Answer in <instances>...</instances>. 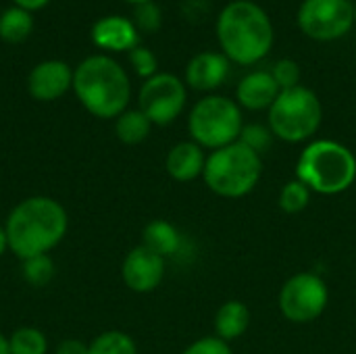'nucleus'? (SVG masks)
<instances>
[{
    "instance_id": "nucleus-1",
    "label": "nucleus",
    "mask_w": 356,
    "mask_h": 354,
    "mask_svg": "<svg viewBox=\"0 0 356 354\" xmlns=\"http://www.w3.org/2000/svg\"><path fill=\"white\" fill-rule=\"evenodd\" d=\"M221 52L229 63L250 67L263 61L275 42V27L269 13L252 0H232L215 23Z\"/></svg>"
},
{
    "instance_id": "nucleus-2",
    "label": "nucleus",
    "mask_w": 356,
    "mask_h": 354,
    "mask_svg": "<svg viewBox=\"0 0 356 354\" xmlns=\"http://www.w3.org/2000/svg\"><path fill=\"white\" fill-rule=\"evenodd\" d=\"M69 227L67 211L48 196H31L21 200L6 219L8 248L19 259L48 255L60 244Z\"/></svg>"
},
{
    "instance_id": "nucleus-3",
    "label": "nucleus",
    "mask_w": 356,
    "mask_h": 354,
    "mask_svg": "<svg viewBox=\"0 0 356 354\" xmlns=\"http://www.w3.org/2000/svg\"><path fill=\"white\" fill-rule=\"evenodd\" d=\"M73 90L83 108L98 119H117L127 111L131 81L125 69L106 54L81 61L73 71Z\"/></svg>"
},
{
    "instance_id": "nucleus-4",
    "label": "nucleus",
    "mask_w": 356,
    "mask_h": 354,
    "mask_svg": "<svg viewBox=\"0 0 356 354\" xmlns=\"http://www.w3.org/2000/svg\"><path fill=\"white\" fill-rule=\"evenodd\" d=\"M296 179L315 194H342L355 184L356 156L336 140H315L298 156Z\"/></svg>"
},
{
    "instance_id": "nucleus-5",
    "label": "nucleus",
    "mask_w": 356,
    "mask_h": 354,
    "mask_svg": "<svg viewBox=\"0 0 356 354\" xmlns=\"http://www.w3.org/2000/svg\"><path fill=\"white\" fill-rule=\"evenodd\" d=\"M263 173L261 154L246 148L242 142H234L207 156L204 184L221 198H242L250 194Z\"/></svg>"
},
{
    "instance_id": "nucleus-6",
    "label": "nucleus",
    "mask_w": 356,
    "mask_h": 354,
    "mask_svg": "<svg viewBox=\"0 0 356 354\" xmlns=\"http://www.w3.org/2000/svg\"><path fill=\"white\" fill-rule=\"evenodd\" d=\"M267 113L271 134L277 140L290 144L311 140L323 121V104L319 96L307 86L282 90Z\"/></svg>"
},
{
    "instance_id": "nucleus-7",
    "label": "nucleus",
    "mask_w": 356,
    "mask_h": 354,
    "mask_svg": "<svg viewBox=\"0 0 356 354\" xmlns=\"http://www.w3.org/2000/svg\"><path fill=\"white\" fill-rule=\"evenodd\" d=\"M244 117L240 104L221 94H207L200 98L188 117V131L192 142L202 148L219 150L240 140Z\"/></svg>"
},
{
    "instance_id": "nucleus-8",
    "label": "nucleus",
    "mask_w": 356,
    "mask_h": 354,
    "mask_svg": "<svg viewBox=\"0 0 356 354\" xmlns=\"http://www.w3.org/2000/svg\"><path fill=\"white\" fill-rule=\"evenodd\" d=\"M296 23L307 38L334 42L355 27V4L350 0H302Z\"/></svg>"
},
{
    "instance_id": "nucleus-9",
    "label": "nucleus",
    "mask_w": 356,
    "mask_h": 354,
    "mask_svg": "<svg viewBox=\"0 0 356 354\" xmlns=\"http://www.w3.org/2000/svg\"><path fill=\"white\" fill-rule=\"evenodd\" d=\"M330 292L317 273H296L280 290V311L292 323H311L327 309Z\"/></svg>"
},
{
    "instance_id": "nucleus-10",
    "label": "nucleus",
    "mask_w": 356,
    "mask_h": 354,
    "mask_svg": "<svg viewBox=\"0 0 356 354\" xmlns=\"http://www.w3.org/2000/svg\"><path fill=\"white\" fill-rule=\"evenodd\" d=\"M188 90L186 81H181L173 73H156L146 79L140 88V111L150 119L152 125H169L173 123L186 108Z\"/></svg>"
},
{
    "instance_id": "nucleus-11",
    "label": "nucleus",
    "mask_w": 356,
    "mask_h": 354,
    "mask_svg": "<svg viewBox=\"0 0 356 354\" xmlns=\"http://www.w3.org/2000/svg\"><path fill=\"white\" fill-rule=\"evenodd\" d=\"M121 275L131 292L148 294L156 290L165 277V259L140 244L127 252L121 267Z\"/></svg>"
},
{
    "instance_id": "nucleus-12",
    "label": "nucleus",
    "mask_w": 356,
    "mask_h": 354,
    "mask_svg": "<svg viewBox=\"0 0 356 354\" xmlns=\"http://www.w3.org/2000/svg\"><path fill=\"white\" fill-rule=\"evenodd\" d=\"M69 88H73V71L63 61H42L27 77L29 94L42 102L58 100Z\"/></svg>"
},
{
    "instance_id": "nucleus-13",
    "label": "nucleus",
    "mask_w": 356,
    "mask_h": 354,
    "mask_svg": "<svg viewBox=\"0 0 356 354\" xmlns=\"http://www.w3.org/2000/svg\"><path fill=\"white\" fill-rule=\"evenodd\" d=\"M229 65L232 63L223 52H198L186 65V86L196 92H213L227 79L232 69Z\"/></svg>"
},
{
    "instance_id": "nucleus-14",
    "label": "nucleus",
    "mask_w": 356,
    "mask_h": 354,
    "mask_svg": "<svg viewBox=\"0 0 356 354\" xmlns=\"http://www.w3.org/2000/svg\"><path fill=\"white\" fill-rule=\"evenodd\" d=\"M92 40L98 48L108 52H131L140 40L138 27L131 19L121 15H108L94 23Z\"/></svg>"
},
{
    "instance_id": "nucleus-15",
    "label": "nucleus",
    "mask_w": 356,
    "mask_h": 354,
    "mask_svg": "<svg viewBox=\"0 0 356 354\" xmlns=\"http://www.w3.org/2000/svg\"><path fill=\"white\" fill-rule=\"evenodd\" d=\"M280 86L275 83L271 71H250L236 86V102L246 111H269L280 96Z\"/></svg>"
},
{
    "instance_id": "nucleus-16",
    "label": "nucleus",
    "mask_w": 356,
    "mask_h": 354,
    "mask_svg": "<svg viewBox=\"0 0 356 354\" xmlns=\"http://www.w3.org/2000/svg\"><path fill=\"white\" fill-rule=\"evenodd\" d=\"M207 154L196 142H177L165 159V169L175 182H194L204 173Z\"/></svg>"
},
{
    "instance_id": "nucleus-17",
    "label": "nucleus",
    "mask_w": 356,
    "mask_h": 354,
    "mask_svg": "<svg viewBox=\"0 0 356 354\" xmlns=\"http://www.w3.org/2000/svg\"><path fill=\"white\" fill-rule=\"evenodd\" d=\"M250 325V309L240 300H227L215 315V336L223 342H234L246 334Z\"/></svg>"
},
{
    "instance_id": "nucleus-18",
    "label": "nucleus",
    "mask_w": 356,
    "mask_h": 354,
    "mask_svg": "<svg viewBox=\"0 0 356 354\" xmlns=\"http://www.w3.org/2000/svg\"><path fill=\"white\" fill-rule=\"evenodd\" d=\"M142 238H144L142 244H144L146 248H150L152 252H156L159 257H163L165 261L171 259V257H175V255L181 250V244H184L179 230H177L173 223L165 221V219H154V221H150V223L144 227Z\"/></svg>"
},
{
    "instance_id": "nucleus-19",
    "label": "nucleus",
    "mask_w": 356,
    "mask_h": 354,
    "mask_svg": "<svg viewBox=\"0 0 356 354\" xmlns=\"http://www.w3.org/2000/svg\"><path fill=\"white\" fill-rule=\"evenodd\" d=\"M150 129H152V123H150V119L140 108L125 111L115 121V134H117V138L123 144H129V146L142 144L150 136Z\"/></svg>"
},
{
    "instance_id": "nucleus-20",
    "label": "nucleus",
    "mask_w": 356,
    "mask_h": 354,
    "mask_svg": "<svg viewBox=\"0 0 356 354\" xmlns=\"http://www.w3.org/2000/svg\"><path fill=\"white\" fill-rule=\"evenodd\" d=\"M33 29V17L29 10L10 6L0 15V38L8 44L23 42Z\"/></svg>"
},
{
    "instance_id": "nucleus-21",
    "label": "nucleus",
    "mask_w": 356,
    "mask_h": 354,
    "mask_svg": "<svg viewBox=\"0 0 356 354\" xmlns=\"http://www.w3.org/2000/svg\"><path fill=\"white\" fill-rule=\"evenodd\" d=\"M88 354H138L131 336L119 330L104 332L88 344Z\"/></svg>"
},
{
    "instance_id": "nucleus-22",
    "label": "nucleus",
    "mask_w": 356,
    "mask_h": 354,
    "mask_svg": "<svg viewBox=\"0 0 356 354\" xmlns=\"http://www.w3.org/2000/svg\"><path fill=\"white\" fill-rule=\"evenodd\" d=\"M10 354H46L48 340L38 328H19L8 338Z\"/></svg>"
},
{
    "instance_id": "nucleus-23",
    "label": "nucleus",
    "mask_w": 356,
    "mask_h": 354,
    "mask_svg": "<svg viewBox=\"0 0 356 354\" xmlns=\"http://www.w3.org/2000/svg\"><path fill=\"white\" fill-rule=\"evenodd\" d=\"M311 194L313 192L300 179H292V182L284 184V188L280 192V209L288 215L302 213L311 202Z\"/></svg>"
},
{
    "instance_id": "nucleus-24",
    "label": "nucleus",
    "mask_w": 356,
    "mask_h": 354,
    "mask_svg": "<svg viewBox=\"0 0 356 354\" xmlns=\"http://www.w3.org/2000/svg\"><path fill=\"white\" fill-rule=\"evenodd\" d=\"M23 277L27 284L42 288L46 286L52 277H54V263L48 255H40V257H31L23 261Z\"/></svg>"
},
{
    "instance_id": "nucleus-25",
    "label": "nucleus",
    "mask_w": 356,
    "mask_h": 354,
    "mask_svg": "<svg viewBox=\"0 0 356 354\" xmlns=\"http://www.w3.org/2000/svg\"><path fill=\"white\" fill-rule=\"evenodd\" d=\"M275 136L271 134L269 127L261 125V123H248L242 127V134H240V140L246 148H250L252 152L257 154H263L269 146H271V140Z\"/></svg>"
},
{
    "instance_id": "nucleus-26",
    "label": "nucleus",
    "mask_w": 356,
    "mask_h": 354,
    "mask_svg": "<svg viewBox=\"0 0 356 354\" xmlns=\"http://www.w3.org/2000/svg\"><path fill=\"white\" fill-rule=\"evenodd\" d=\"M271 75L275 83L280 86V90H290V88L300 86V65L294 58H280L273 65Z\"/></svg>"
},
{
    "instance_id": "nucleus-27",
    "label": "nucleus",
    "mask_w": 356,
    "mask_h": 354,
    "mask_svg": "<svg viewBox=\"0 0 356 354\" xmlns=\"http://www.w3.org/2000/svg\"><path fill=\"white\" fill-rule=\"evenodd\" d=\"M161 23H163V13L154 2H144V4L136 6L134 25L138 27V31L142 29V31L154 33V31L161 29Z\"/></svg>"
},
{
    "instance_id": "nucleus-28",
    "label": "nucleus",
    "mask_w": 356,
    "mask_h": 354,
    "mask_svg": "<svg viewBox=\"0 0 356 354\" xmlns=\"http://www.w3.org/2000/svg\"><path fill=\"white\" fill-rule=\"evenodd\" d=\"M129 63H131L134 71L140 77H144V81L159 73V61H156L154 52L148 50V48H144V46H136L129 52Z\"/></svg>"
},
{
    "instance_id": "nucleus-29",
    "label": "nucleus",
    "mask_w": 356,
    "mask_h": 354,
    "mask_svg": "<svg viewBox=\"0 0 356 354\" xmlns=\"http://www.w3.org/2000/svg\"><path fill=\"white\" fill-rule=\"evenodd\" d=\"M181 354H234L232 346L217 336H204L192 342Z\"/></svg>"
},
{
    "instance_id": "nucleus-30",
    "label": "nucleus",
    "mask_w": 356,
    "mask_h": 354,
    "mask_svg": "<svg viewBox=\"0 0 356 354\" xmlns=\"http://www.w3.org/2000/svg\"><path fill=\"white\" fill-rule=\"evenodd\" d=\"M56 354H88V344L81 342V340H65L58 344Z\"/></svg>"
},
{
    "instance_id": "nucleus-31",
    "label": "nucleus",
    "mask_w": 356,
    "mask_h": 354,
    "mask_svg": "<svg viewBox=\"0 0 356 354\" xmlns=\"http://www.w3.org/2000/svg\"><path fill=\"white\" fill-rule=\"evenodd\" d=\"M13 2H15V6H19L23 10H38L48 4V0H13Z\"/></svg>"
},
{
    "instance_id": "nucleus-32",
    "label": "nucleus",
    "mask_w": 356,
    "mask_h": 354,
    "mask_svg": "<svg viewBox=\"0 0 356 354\" xmlns=\"http://www.w3.org/2000/svg\"><path fill=\"white\" fill-rule=\"evenodd\" d=\"M8 248V240H6V230L0 225V257L4 255V250Z\"/></svg>"
},
{
    "instance_id": "nucleus-33",
    "label": "nucleus",
    "mask_w": 356,
    "mask_h": 354,
    "mask_svg": "<svg viewBox=\"0 0 356 354\" xmlns=\"http://www.w3.org/2000/svg\"><path fill=\"white\" fill-rule=\"evenodd\" d=\"M0 354H10V346H8V338L0 334Z\"/></svg>"
},
{
    "instance_id": "nucleus-34",
    "label": "nucleus",
    "mask_w": 356,
    "mask_h": 354,
    "mask_svg": "<svg viewBox=\"0 0 356 354\" xmlns=\"http://www.w3.org/2000/svg\"><path fill=\"white\" fill-rule=\"evenodd\" d=\"M125 2H131V4H144V2H152V0H125Z\"/></svg>"
},
{
    "instance_id": "nucleus-35",
    "label": "nucleus",
    "mask_w": 356,
    "mask_h": 354,
    "mask_svg": "<svg viewBox=\"0 0 356 354\" xmlns=\"http://www.w3.org/2000/svg\"><path fill=\"white\" fill-rule=\"evenodd\" d=\"M355 25H356V2H355Z\"/></svg>"
}]
</instances>
